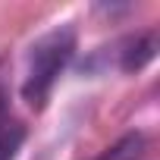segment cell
Segmentation results:
<instances>
[{"instance_id": "cell-1", "label": "cell", "mask_w": 160, "mask_h": 160, "mask_svg": "<svg viewBox=\"0 0 160 160\" xmlns=\"http://www.w3.org/2000/svg\"><path fill=\"white\" fill-rule=\"evenodd\" d=\"M75 53V32L69 25H60L47 35H41L25 57V78H22V101L32 110H41L57 85L60 72L69 66Z\"/></svg>"}, {"instance_id": "cell-4", "label": "cell", "mask_w": 160, "mask_h": 160, "mask_svg": "<svg viewBox=\"0 0 160 160\" xmlns=\"http://www.w3.org/2000/svg\"><path fill=\"white\" fill-rule=\"evenodd\" d=\"M144 148H148L144 135L141 132H129L119 141H113L110 148H104L94 160H141L144 157Z\"/></svg>"}, {"instance_id": "cell-2", "label": "cell", "mask_w": 160, "mask_h": 160, "mask_svg": "<svg viewBox=\"0 0 160 160\" xmlns=\"http://www.w3.org/2000/svg\"><path fill=\"white\" fill-rule=\"evenodd\" d=\"M25 141V129L19 119L10 116V107H7V94L0 91V160H13L19 154Z\"/></svg>"}, {"instance_id": "cell-3", "label": "cell", "mask_w": 160, "mask_h": 160, "mask_svg": "<svg viewBox=\"0 0 160 160\" xmlns=\"http://www.w3.org/2000/svg\"><path fill=\"white\" fill-rule=\"evenodd\" d=\"M154 50H157L154 35H138V38H132V41L126 44V50H122V60H119L122 72H138L144 63L154 60Z\"/></svg>"}]
</instances>
